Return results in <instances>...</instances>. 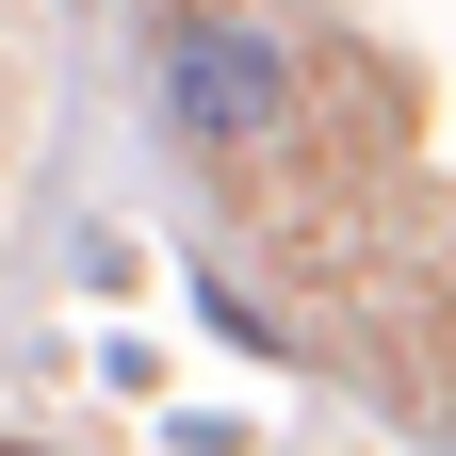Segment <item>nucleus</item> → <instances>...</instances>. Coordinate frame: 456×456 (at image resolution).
<instances>
[{
  "mask_svg": "<svg viewBox=\"0 0 456 456\" xmlns=\"http://www.w3.org/2000/svg\"><path fill=\"white\" fill-rule=\"evenodd\" d=\"M277 114H294V49H277L261 17H196V33H163V131L180 147H277Z\"/></svg>",
  "mask_w": 456,
  "mask_h": 456,
  "instance_id": "obj_1",
  "label": "nucleus"
}]
</instances>
